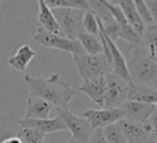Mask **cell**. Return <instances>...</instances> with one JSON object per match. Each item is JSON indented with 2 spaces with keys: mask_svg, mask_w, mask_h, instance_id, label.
<instances>
[{
  "mask_svg": "<svg viewBox=\"0 0 157 143\" xmlns=\"http://www.w3.org/2000/svg\"><path fill=\"white\" fill-rule=\"evenodd\" d=\"M23 81L27 86L29 95L38 97L54 108H67L71 99L75 97V90L71 83L64 81L58 73L50 75L48 78L33 77L28 73L23 76Z\"/></svg>",
  "mask_w": 157,
  "mask_h": 143,
  "instance_id": "obj_1",
  "label": "cell"
},
{
  "mask_svg": "<svg viewBox=\"0 0 157 143\" xmlns=\"http://www.w3.org/2000/svg\"><path fill=\"white\" fill-rule=\"evenodd\" d=\"M126 66L130 78L134 83L152 87L157 79V62L150 57L144 45H131L129 57L126 59Z\"/></svg>",
  "mask_w": 157,
  "mask_h": 143,
  "instance_id": "obj_2",
  "label": "cell"
},
{
  "mask_svg": "<svg viewBox=\"0 0 157 143\" xmlns=\"http://www.w3.org/2000/svg\"><path fill=\"white\" fill-rule=\"evenodd\" d=\"M72 61L77 68L80 77L82 78V82H86V81H90V79H93L97 77L108 76L109 73H112V68L107 64V61L102 54L74 55Z\"/></svg>",
  "mask_w": 157,
  "mask_h": 143,
  "instance_id": "obj_3",
  "label": "cell"
},
{
  "mask_svg": "<svg viewBox=\"0 0 157 143\" xmlns=\"http://www.w3.org/2000/svg\"><path fill=\"white\" fill-rule=\"evenodd\" d=\"M52 11L58 22L60 35L71 40H77L78 35L85 32L82 27L85 11L75 9H53Z\"/></svg>",
  "mask_w": 157,
  "mask_h": 143,
  "instance_id": "obj_4",
  "label": "cell"
},
{
  "mask_svg": "<svg viewBox=\"0 0 157 143\" xmlns=\"http://www.w3.org/2000/svg\"><path fill=\"white\" fill-rule=\"evenodd\" d=\"M32 38L36 43H38L39 45H42L44 48H52V49H58V50H61L65 53H70V54H72V56L86 54L78 40H71L60 34L48 33L42 27H37Z\"/></svg>",
  "mask_w": 157,
  "mask_h": 143,
  "instance_id": "obj_5",
  "label": "cell"
},
{
  "mask_svg": "<svg viewBox=\"0 0 157 143\" xmlns=\"http://www.w3.org/2000/svg\"><path fill=\"white\" fill-rule=\"evenodd\" d=\"M56 112H58V116L65 123L66 130L70 131L71 138L74 141H76L78 143L88 142V139L93 132V128L86 119L74 115L69 110V108H58Z\"/></svg>",
  "mask_w": 157,
  "mask_h": 143,
  "instance_id": "obj_6",
  "label": "cell"
},
{
  "mask_svg": "<svg viewBox=\"0 0 157 143\" xmlns=\"http://www.w3.org/2000/svg\"><path fill=\"white\" fill-rule=\"evenodd\" d=\"M105 81H107V92H105V100L103 109L119 108L124 101L128 100L129 83L115 77L112 73H109L105 77Z\"/></svg>",
  "mask_w": 157,
  "mask_h": 143,
  "instance_id": "obj_7",
  "label": "cell"
},
{
  "mask_svg": "<svg viewBox=\"0 0 157 143\" xmlns=\"http://www.w3.org/2000/svg\"><path fill=\"white\" fill-rule=\"evenodd\" d=\"M81 117L86 119L93 130L96 128H104L109 125L117 123L119 120L123 119V112L119 108L114 109H88L82 111Z\"/></svg>",
  "mask_w": 157,
  "mask_h": 143,
  "instance_id": "obj_8",
  "label": "cell"
},
{
  "mask_svg": "<svg viewBox=\"0 0 157 143\" xmlns=\"http://www.w3.org/2000/svg\"><path fill=\"white\" fill-rule=\"evenodd\" d=\"M119 109L123 112V119L140 123H147L150 119L156 114V106L153 104H146V103L131 101V100L124 101L119 106Z\"/></svg>",
  "mask_w": 157,
  "mask_h": 143,
  "instance_id": "obj_9",
  "label": "cell"
},
{
  "mask_svg": "<svg viewBox=\"0 0 157 143\" xmlns=\"http://www.w3.org/2000/svg\"><path fill=\"white\" fill-rule=\"evenodd\" d=\"M103 2L105 5V7L110 11V13L114 17V20L117 21V23L119 24L120 31H121V39L128 42L132 46H142V37H140L131 28V26L128 23L126 18L124 17V13H123L121 9L115 4V1H105V0H103Z\"/></svg>",
  "mask_w": 157,
  "mask_h": 143,
  "instance_id": "obj_10",
  "label": "cell"
},
{
  "mask_svg": "<svg viewBox=\"0 0 157 143\" xmlns=\"http://www.w3.org/2000/svg\"><path fill=\"white\" fill-rule=\"evenodd\" d=\"M117 126L120 128L128 143H145L152 137L148 123H140L121 119L117 122Z\"/></svg>",
  "mask_w": 157,
  "mask_h": 143,
  "instance_id": "obj_11",
  "label": "cell"
},
{
  "mask_svg": "<svg viewBox=\"0 0 157 143\" xmlns=\"http://www.w3.org/2000/svg\"><path fill=\"white\" fill-rule=\"evenodd\" d=\"M99 27V24H98ZM99 29L102 31V28L99 27ZM103 35H104V39L108 44V48H109V51H110V56H112V75H114L115 77L123 79L124 82L126 83H131V78H130V75H129V71H128V66H126V57L124 56L123 51L119 49L118 44L112 42L105 34L104 32L102 31Z\"/></svg>",
  "mask_w": 157,
  "mask_h": 143,
  "instance_id": "obj_12",
  "label": "cell"
},
{
  "mask_svg": "<svg viewBox=\"0 0 157 143\" xmlns=\"http://www.w3.org/2000/svg\"><path fill=\"white\" fill-rule=\"evenodd\" d=\"M18 127L22 128H32L36 130L40 133L49 134V133H55L60 131H66V126L63 122V120L59 116H55L53 119H44V120H38V119H21L17 121Z\"/></svg>",
  "mask_w": 157,
  "mask_h": 143,
  "instance_id": "obj_13",
  "label": "cell"
},
{
  "mask_svg": "<svg viewBox=\"0 0 157 143\" xmlns=\"http://www.w3.org/2000/svg\"><path fill=\"white\" fill-rule=\"evenodd\" d=\"M107 76L97 77L86 82H82V84L78 87V90L83 94H86L94 104H97L101 109L104 108V100H105V92H107Z\"/></svg>",
  "mask_w": 157,
  "mask_h": 143,
  "instance_id": "obj_14",
  "label": "cell"
},
{
  "mask_svg": "<svg viewBox=\"0 0 157 143\" xmlns=\"http://www.w3.org/2000/svg\"><path fill=\"white\" fill-rule=\"evenodd\" d=\"M53 109H54V106L50 103H48L38 97L28 95L27 101H26L25 119H38V120L49 119V114Z\"/></svg>",
  "mask_w": 157,
  "mask_h": 143,
  "instance_id": "obj_15",
  "label": "cell"
},
{
  "mask_svg": "<svg viewBox=\"0 0 157 143\" xmlns=\"http://www.w3.org/2000/svg\"><path fill=\"white\" fill-rule=\"evenodd\" d=\"M115 4L121 9L123 13H124V17L126 18L128 23L131 26V28L140 35L142 37L144 35V32H145V26L135 9V4H134V0H118L115 1Z\"/></svg>",
  "mask_w": 157,
  "mask_h": 143,
  "instance_id": "obj_16",
  "label": "cell"
},
{
  "mask_svg": "<svg viewBox=\"0 0 157 143\" xmlns=\"http://www.w3.org/2000/svg\"><path fill=\"white\" fill-rule=\"evenodd\" d=\"M128 100L156 105L157 104V92L155 89H152L151 87L131 82L129 84Z\"/></svg>",
  "mask_w": 157,
  "mask_h": 143,
  "instance_id": "obj_17",
  "label": "cell"
},
{
  "mask_svg": "<svg viewBox=\"0 0 157 143\" xmlns=\"http://www.w3.org/2000/svg\"><path fill=\"white\" fill-rule=\"evenodd\" d=\"M36 51L31 48V45L28 44H23L21 45L16 53L9 59V65L16 70V71H20V72H25L29 65V62L36 57Z\"/></svg>",
  "mask_w": 157,
  "mask_h": 143,
  "instance_id": "obj_18",
  "label": "cell"
},
{
  "mask_svg": "<svg viewBox=\"0 0 157 143\" xmlns=\"http://www.w3.org/2000/svg\"><path fill=\"white\" fill-rule=\"evenodd\" d=\"M38 21L40 23L39 27H42L45 32L52 34H60V29L53 15V11L47 6L44 0L38 1Z\"/></svg>",
  "mask_w": 157,
  "mask_h": 143,
  "instance_id": "obj_19",
  "label": "cell"
},
{
  "mask_svg": "<svg viewBox=\"0 0 157 143\" xmlns=\"http://www.w3.org/2000/svg\"><path fill=\"white\" fill-rule=\"evenodd\" d=\"M77 40L80 42V44L86 54H88V55L102 54V45H101V40L98 37L83 32L82 34L78 35Z\"/></svg>",
  "mask_w": 157,
  "mask_h": 143,
  "instance_id": "obj_20",
  "label": "cell"
},
{
  "mask_svg": "<svg viewBox=\"0 0 157 143\" xmlns=\"http://www.w3.org/2000/svg\"><path fill=\"white\" fill-rule=\"evenodd\" d=\"M142 45L146 49L150 57L157 62V28L150 27L145 28L144 35H142Z\"/></svg>",
  "mask_w": 157,
  "mask_h": 143,
  "instance_id": "obj_21",
  "label": "cell"
},
{
  "mask_svg": "<svg viewBox=\"0 0 157 143\" xmlns=\"http://www.w3.org/2000/svg\"><path fill=\"white\" fill-rule=\"evenodd\" d=\"M49 9H75L87 11L90 10L87 0H44Z\"/></svg>",
  "mask_w": 157,
  "mask_h": 143,
  "instance_id": "obj_22",
  "label": "cell"
},
{
  "mask_svg": "<svg viewBox=\"0 0 157 143\" xmlns=\"http://www.w3.org/2000/svg\"><path fill=\"white\" fill-rule=\"evenodd\" d=\"M82 27L85 33L92 34L98 37L99 34V27H98V20L96 17V15L90 10L83 12V17H82Z\"/></svg>",
  "mask_w": 157,
  "mask_h": 143,
  "instance_id": "obj_23",
  "label": "cell"
},
{
  "mask_svg": "<svg viewBox=\"0 0 157 143\" xmlns=\"http://www.w3.org/2000/svg\"><path fill=\"white\" fill-rule=\"evenodd\" d=\"M17 137L21 138V141L23 143H43L45 136L36 130H32V128L18 127Z\"/></svg>",
  "mask_w": 157,
  "mask_h": 143,
  "instance_id": "obj_24",
  "label": "cell"
},
{
  "mask_svg": "<svg viewBox=\"0 0 157 143\" xmlns=\"http://www.w3.org/2000/svg\"><path fill=\"white\" fill-rule=\"evenodd\" d=\"M103 134L105 137L107 143H128L124 134L121 133L120 128L117 126V123L104 127L103 128Z\"/></svg>",
  "mask_w": 157,
  "mask_h": 143,
  "instance_id": "obj_25",
  "label": "cell"
},
{
  "mask_svg": "<svg viewBox=\"0 0 157 143\" xmlns=\"http://www.w3.org/2000/svg\"><path fill=\"white\" fill-rule=\"evenodd\" d=\"M134 4H135V9L145 26V28H150V27H155V22H153V18L151 16V12L148 10V7L146 6L145 1L144 0H134Z\"/></svg>",
  "mask_w": 157,
  "mask_h": 143,
  "instance_id": "obj_26",
  "label": "cell"
},
{
  "mask_svg": "<svg viewBox=\"0 0 157 143\" xmlns=\"http://www.w3.org/2000/svg\"><path fill=\"white\" fill-rule=\"evenodd\" d=\"M87 143H107L105 137L103 134V130L102 128L93 130V132H92V134H91V137H90Z\"/></svg>",
  "mask_w": 157,
  "mask_h": 143,
  "instance_id": "obj_27",
  "label": "cell"
},
{
  "mask_svg": "<svg viewBox=\"0 0 157 143\" xmlns=\"http://www.w3.org/2000/svg\"><path fill=\"white\" fill-rule=\"evenodd\" d=\"M145 4L150 10L151 16H152L153 22H155V26L157 28V0H147V1H145Z\"/></svg>",
  "mask_w": 157,
  "mask_h": 143,
  "instance_id": "obj_28",
  "label": "cell"
},
{
  "mask_svg": "<svg viewBox=\"0 0 157 143\" xmlns=\"http://www.w3.org/2000/svg\"><path fill=\"white\" fill-rule=\"evenodd\" d=\"M147 123H148V126H150V128H151V133H152L153 139L157 142V114H155V115L150 119V121H148Z\"/></svg>",
  "mask_w": 157,
  "mask_h": 143,
  "instance_id": "obj_29",
  "label": "cell"
},
{
  "mask_svg": "<svg viewBox=\"0 0 157 143\" xmlns=\"http://www.w3.org/2000/svg\"><path fill=\"white\" fill-rule=\"evenodd\" d=\"M1 143H23L17 136H13V137H7V138H5Z\"/></svg>",
  "mask_w": 157,
  "mask_h": 143,
  "instance_id": "obj_30",
  "label": "cell"
},
{
  "mask_svg": "<svg viewBox=\"0 0 157 143\" xmlns=\"http://www.w3.org/2000/svg\"><path fill=\"white\" fill-rule=\"evenodd\" d=\"M145 143H157V142L153 139V137H151V138H148V139H147Z\"/></svg>",
  "mask_w": 157,
  "mask_h": 143,
  "instance_id": "obj_31",
  "label": "cell"
},
{
  "mask_svg": "<svg viewBox=\"0 0 157 143\" xmlns=\"http://www.w3.org/2000/svg\"><path fill=\"white\" fill-rule=\"evenodd\" d=\"M151 88H152V89H155V90L157 92V79H156V82L152 84V87H151Z\"/></svg>",
  "mask_w": 157,
  "mask_h": 143,
  "instance_id": "obj_32",
  "label": "cell"
},
{
  "mask_svg": "<svg viewBox=\"0 0 157 143\" xmlns=\"http://www.w3.org/2000/svg\"><path fill=\"white\" fill-rule=\"evenodd\" d=\"M67 143H78V142H76V141H74L72 138H70V139L67 141Z\"/></svg>",
  "mask_w": 157,
  "mask_h": 143,
  "instance_id": "obj_33",
  "label": "cell"
},
{
  "mask_svg": "<svg viewBox=\"0 0 157 143\" xmlns=\"http://www.w3.org/2000/svg\"><path fill=\"white\" fill-rule=\"evenodd\" d=\"M155 106H156V114H157V104H156V105H155Z\"/></svg>",
  "mask_w": 157,
  "mask_h": 143,
  "instance_id": "obj_34",
  "label": "cell"
},
{
  "mask_svg": "<svg viewBox=\"0 0 157 143\" xmlns=\"http://www.w3.org/2000/svg\"><path fill=\"white\" fill-rule=\"evenodd\" d=\"M20 139H21V138H20Z\"/></svg>",
  "mask_w": 157,
  "mask_h": 143,
  "instance_id": "obj_35",
  "label": "cell"
}]
</instances>
